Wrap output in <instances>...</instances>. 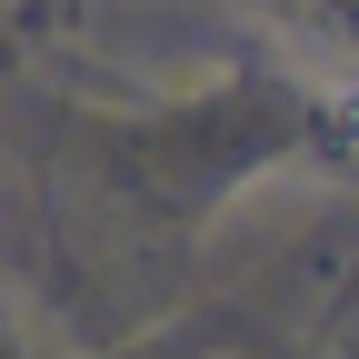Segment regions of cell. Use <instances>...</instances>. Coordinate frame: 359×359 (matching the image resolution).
Returning a JSON list of instances; mask_svg holds the SVG:
<instances>
[{
  "mask_svg": "<svg viewBox=\"0 0 359 359\" xmlns=\"http://www.w3.org/2000/svg\"><path fill=\"white\" fill-rule=\"evenodd\" d=\"M320 140H330L339 160H359V80L339 90V100H330V110H320Z\"/></svg>",
  "mask_w": 359,
  "mask_h": 359,
  "instance_id": "6da1fadb",
  "label": "cell"
}]
</instances>
